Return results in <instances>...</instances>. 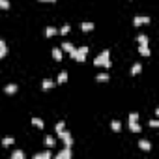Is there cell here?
<instances>
[{
    "mask_svg": "<svg viewBox=\"0 0 159 159\" xmlns=\"http://www.w3.org/2000/svg\"><path fill=\"white\" fill-rule=\"evenodd\" d=\"M94 64H96L97 67H105V70H109V67H110V51L105 49L103 53H99V54L96 56Z\"/></svg>",
    "mask_w": 159,
    "mask_h": 159,
    "instance_id": "1",
    "label": "cell"
},
{
    "mask_svg": "<svg viewBox=\"0 0 159 159\" xmlns=\"http://www.w3.org/2000/svg\"><path fill=\"white\" fill-rule=\"evenodd\" d=\"M86 54H88V47L84 45V47H79V49L75 47V51H73L70 56H71L73 60H77V62H84V60H86Z\"/></svg>",
    "mask_w": 159,
    "mask_h": 159,
    "instance_id": "2",
    "label": "cell"
},
{
    "mask_svg": "<svg viewBox=\"0 0 159 159\" xmlns=\"http://www.w3.org/2000/svg\"><path fill=\"white\" fill-rule=\"evenodd\" d=\"M129 129L133 133L141 131V124H139V114H137V112H131V114H129Z\"/></svg>",
    "mask_w": 159,
    "mask_h": 159,
    "instance_id": "3",
    "label": "cell"
},
{
    "mask_svg": "<svg viewBox=\"0 0 159 159\" xmlns=\"http://www.w3.org/2000/svg\"><path fill=\"white\" fill-rule=\"evenodd\" d=\"M58 137L62 139V142H64V146H66V148H71V146H73V137H71V133H70V131L62 129V131L58 133Z\"/></svg>",
    "mask_w": 159,
    "mask_h": 159,
    "instance_id": "4",
    "label": "cell"
},
{
    "mask_svg": "<svg viewBox=\"0 0 159 159\" xmlns=\"http://www.w3.org/2000/svg\"><path fill=\"white\" fill-rule=\"evenodd\" d=\"M133 22H135V26H142V25H148L150 22V17L148 15H137L133 19Z\"/></svg>",
    "mask_w": 159,
    "mask_h": 159,
    "instance_id": "5",
    "label": "cell"
},
{
    "mask_svg": "<svg viewBox=\"0 0 159 159\" xmlns=\"http://www.w3.org/2000/svg\"><path fill=\"white\" fill-rule=\"evenodd\" d=\"M71 155H73L71 153V148H66L64 146V150L56 153V159H71Z\"/></svg>",
    "mask_w": 159,
    "mask_h": 159,
    "instance_id": "6",
    "label": "cell"
},
{
    "mask_svg": "<svg viewBox=\"0 0 159 159\" xmlns=\"http://www.w3.org/2000/svg\"><path fill=\"white\" fill-rule=\"evenodd\" d=\"M62 51H66V53H70V54H71V53L75 51V45L70 43V41H64V43H62Z\"/></svg>",
    "mask_w": 159,
    "mask_h": 159,
    "instance_id": "7",
    "label": "cell"
},
{
    "mask_svg": "<svg viewBox=\"0 0 159 159\" xmlns=\"http://www.w3.org/2000/svg\"><path fill=\"white\" fill-rule=\"evenodd\" d=\"M41 88H43V90H51V88H54V81H51V79H43Z\"/></svg>",
    "mask_w": 159,
    "mask_h": 159,
    "instance_id": "8",
    "label": "cell"
},
{
    "mask_svg": "<svg viewBox=\"0 0 159 159\" xmlns=\"http://www.w3.org/2000/svg\"><path fill=\"white\" fill-rule=\"evenodd\" d=\"M110 129L114 131V133L122 131V122H120V120H112V122H110Z\"/></svg>",
    "mask_w": 159,
    "mask_h": 159,
    "instance_id": "9",
    "label": "cell"
},
{
    "mask_svg": "<svg viewBox=\"0 0 159 159\" xmlns=\"http://www.w3.org/2000/svg\"><path fill=\"white\" fill-rule=\"evenodd\" d=\"M58 34V30L54 28V26H47V28H45V36H47V38H53V36H56Z\"/></svg>",
    "mask_w": 159,
    "mask_h": 159,
    "instance_id": "10",
    "label": "cell"
},
{
    "mask_svg": "<svg viewBox=\"0 0 159 159\" xmlns=\"http://www.w3.org/2000/svg\"><path fill=\"white\" fill-rule=\"evenodd\" d=\"M51 157V152H39V153H34V159H49Z\"/></svg>",
    "mask_w": 159,
    "mask_h": 159,
    "instance_id": "11",
    "label": "cell"
},
{
    "mask_svg": "<svg viewBox=\"0 0 159 159\" xmlns=\"http://www.w3.org/2000/svg\"><path fill=\"white\" fill-rule=\"evenodd\" d=\"M6 53H8V45H6V41L0 39V58H4Z\"/></svg>",
    "mask_w": 159,
    "mask_h": 159,
    "instance_id": "12",
    "label": "cell"
},
{
    "mask_svg": "<svg viewBox=\"0 0 159 159\" xmlns=\"http://www.w3.org/2000/svg\"><path fill=\"white\" fill-rule=\"evenodd\" d=\"M81 30H82V32H90V30H94V22H82V25H81Z\"/></svg>",
    "mask_w": 159,
    "mask_h": 159,
    "instance_id": "13",
    "label": "cell"
},
{
    "mask_svg": "<svg viewBox=\"0 0 159 159\" xmlns=\"http://www.w3.org/2000/svg\"><path fill=\"white\" fill-rule=\"evenodd\" d=\"M45 146H47V148L54 146V137H53V135H47V137H45Z\"/></svg>",
    "mask_w": 159,
    "mask_h": 159,
    "instance_id": "14",
    "label": "cell"
},
{
    "mask_svg": "<svg viewBox=\"0 0 159 159\" xmlns=\"http://www.w3.org/2000/svg\"><path fill=\"white\" fill-rule=\"evenodd\" d=\"M17 88H19L17 84H8V86L4 88V92H6V94H15V92H17Z\"/></svg>",
    "mask_w": 159,
    "mask_h": 159,
    "instance_id": "15",
    "label": "cell"
},
{
    "mask_svg": "<svg viewBox=\"0 0 159 159\" xmlns=\"http://www.w3.org/2000/svg\"><path fill=\"white\" fill-rule=\"evenodd\" d=\"M142 71V66L141 64H133V67H131V75H139Z\"/></svg>",
    "mask_w": 159,
    "mask_h": 159,
    "instance_id": "16",
    "label": "cell"
},
{
    "mask_svg": "<svg viewBox=\"0 0 159 159\" xmlns=\"http://www.w3.org/2000/svg\"><path fill=\"white\" fill-rule=\"evenodd\" d=\"M96 81L97 82H107L109 81V73H97L96 75Z\"/></svg>",
    "mask_w": 159,
    "mask_h": 159,
    "instance_id": "17",
    "label": "cell"
},
{
    "mask_svg": "<svg viewBox=\"0 0 159 159\" xmlns=\"http://www.w3.org/2000/svg\"><path fill=\"white\" fill-rule=\"evenodd\" d=\"M32 124H34L38 129H43V127H45V122H43L41 118H32Z\"/></svg>",
    "mask_w": 159,
    "mask_h": 159,
    "instance_id": "18",
    "label": "cell"
},
{
    "mask_svg": "<svg viewBox=\"0 0 159 159\" xmlns=\"http://www.w3.org/2000/svg\"><path fill=\"white\" fill-rule=\"evenodd\" d=\"M139 53L142 56H150V49H148V45H139Z\"/></svg>",
    "mask_w": 159,
    "mask_h": 159,
    "instance_id": "19",
    "label": "cell"
},
{
    "mask_svg": "<svg viewBox=\"0 0 159 159\" xmlns=\"http://www.w3.org/2000/svg\"><path fill=\"white\" fill-rule=\"evenodd\" d=\"M11 159H25V152H22V150H15L11 153Z\"/></svg>",
    "mask_w": 159,
    "mask_h": 159,
    "instance_id": "20",
    "label": "cell"
},
{
    "mask_svg": "<svg viewBox=\"0 0 159 159\" xmlns=\"http://www.w3.org/2000/svg\"><path fill=\"white\" fill-rule=\"evenodd\" d=\"M13 142H15V139H13V137H6V139L2 141V146H4V148H10Z\"/></svg>",
    "mask_w": 159,
    "mask_h": 159,
    "instance_id": "21",
    "label": "cell"
},
{
    "mask_svg": "<svg viewBox=\"0 0 159 159\" xmlns=\"http://www.w3.org/2000/svg\"><path fill=\"white\" fill-rule=\"evenodd\" d=\"M139 148H141V150H146V152H150V150H152V146H150V142H148V141H141V142H139Z\"/></svg>",
    "mask_w": 159,
    "mask_h": 159,
    "instance_id": "22",
    "label": "cell"
},
{
    "mask_svg": "<svg viewBox=\"0 0 159 159\" xmlns=\"http://www.w3.org/2000/svg\"><path fill=\"white\" fill-rule=\"evenodd\" d=\"M67 81V71H60V75H58V84H62V82H66Z\"/></svg>",
    "mask_w": 159,
    "mask_h": 159,
    "instance_id": "23",
    "label": "cell"
},
{
    "mask_svg": "<svg viewBox=\"0 0 159 159\" xmlns=\"http://www.w3.org/2000/svg\"><path fill=\"white\" fill-rule=\"evenodd\" d=\"M137 41H139V45H148V36H144V34H141V36L137 38Z\"/></svg>",
    "mask_w": 159,
    "mask_h": 159,
    "instance_id": "24",
    "label": "cell"
},
{
    "mask_svg": "<svg viewBox=\"0 0 159 159\" xmlns=\"http://www.w3.org/2000/svg\"><path fill=\"white\" fill-rule=\"evenodd\" d=\"M53 56H54V60H62V49H53Z\"/></svg>",
    "mask_w": 159,
    "mask_h": 159,
    "instance_id": "25",
    "label": "cell"
},
{
    "mask_svg": "<svg viewBox=\"0 0 159 159\" xmlns=\"http://www.w3.org/2000/svg\"><path fill=\"white\" fill-rule=\"evenodd\" d=\"M70 30H71V26H70V25H64V26L60 28V34H62V36H66V34L70 32Z\"/></svg>",
    "mask_w": 159,
    "mask_h": 159,
    "instance_id": "26",
    "label": "cell"
},
{
    "mask_svg": "<svg viewBox=\"0 0 159 159\" xmlns=\"http://www.w3.org/2000/svg\"><path fill=\"white\" fill-rule=\"evenodd\" d=\"M0 8H2V10H10V0H0Z\"/></svg>",
    "mask_w": 159,
    "mask_h": 159,
    "instance_id": "27",
    "label": "cell"
},
{
    "mask_svg": "<svg viewBox=\"0 0 159 159\" xmlns=\"http://www.w3.org/2000/svg\"><path fill=\"white\" fill-rule=\"evenodd\" d=\"M64 127H66V124H64V122H58V124H56V133H60Z\"/></svg>",
    "mask_w": 159,
    "mask_h": 159,
    "instance_id": "28",
    "label": "cell"
},
{
    "mask_svg": "<svg viewBox=\"0 0 159 159\" xmlns=\"http://www.w3.org/2000/svg\"><path fill=\"white\" fill-rule=\"evenodd\" d=\"M157 125H159V122H157V120H152V122H150V127H157Z\"/></svg>",
    "mask_w": 159,
    "mask_h": 159,
    "instance_id": "29",
    "label": "cell"
},
{
    "mask_svg": "<svg viewBox=\"0 0 159 159\" xmlns=\"http://www.w3.org/2000/svg\"><path fill=\"white\" fill-rule=\"evenodd\" d=\"M39 2H56V0H39Z\"/></svg>",
    "mask_w": 159,
    "mask_h": 159,
    "instance_id": "30",
    "label": "cell"
}]
</instances>
